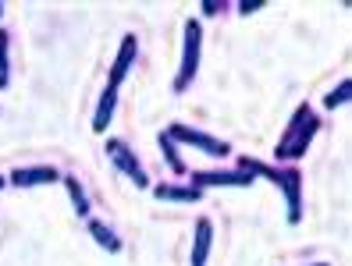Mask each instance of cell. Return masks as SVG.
I'll return each instance as SVG.
<instances>
[{
  "label": "cell",
  "mask_w": 352,
  "mask_h": 266,
  "mask_svg": "<svg viewBox=\"0 0 352 266\" xmlns=\"http://www.w3.org/2000/svg\"><path fill=\"white\" fill-rule=\"evenodd\" d=\"M168 135H171V142H185V146H196V149L210 153V156H228V142H221V138H214V135H206V132H199V128L171 125Z\"/></svg>",
  "instance_id": "obj_3"
},
{
  "label": "cell",
  "mask_w": 352,
  "mask_h": 266,
  "mask_svg": "<svg viewBox=\"0 0 352 266\" xmlns=\"http://www.w3.org/2000/svg\"><path fill=\"white\" fill-rule=\"evenodd\" d=\"M57 171L54 167H25V171H14L11 174V185L18 189H36V185H54Z\"/></svg>",
  "instance_id": "obj_8"
},
{
  "label": "cell",
  "mask_w": 352,
  "mask_h": 266,
  "mask_svg": "<svg viewBox=\"0 0 352 266\" xmlns=\"http://www.w3.org/2000/svg\"><path fill=\"white\" fill-rule=\"evenodd\" d=\"M160 149H164V156H168V163H171V167H175V171H182V160H178V149H175V142H171V135H168V132L160 135Z\"/></svg>",
  "instance_id": "obj_15"
},
{
  "label": "cell",
  "mask_w": 352,
  "mask_h": 266,
  "mask_svg": "<svg viewBox=\"0 0 352 266\" xmlns=\"http://www.w3.org/2000/svg\"><path fill=\"white\" fill-rule=\"evenodd\" d=\"M196 189H210V185H221V189H245V185H253V174L250 171H199L196 178Z\"/></svg>",
  "instance_id": "obj_4"
},
{
  "label": "cell",
  "mask_w": 352,
  "mask_h": 266,
  "mask_svg": "<svg viewBox=\"0 0 352 266\" xmlns=\"http://www.w3.org/2000/svg\"><path fill=\"white\" fill-rule=\"evenodd\" d=\"M135 50H139L135 36H125V39H121V50H118V60H114V71H111L107 89H118L121 82H125V75H129V68H132V60H135Z\"/></svg>",
  "instance_id": "obj_7"
},
{
  "label": "cell",
  "mask_w": 352,
  "mask_h": 266,
  "mask_svg": "<svg viewBox=\"0 0 352 266\" xmlns=\"http://www.w3.org/2000/svg\"><path fill=\"white\" fill-rule=\"evenodd\" d=\"M274 185L285 192V202H288V220H292V223H299V217H302V210H299V185H302V174H299L296 167L278 171Z\"/></svg>",
  "instance_id": "obj_6"
},
{
  "label": "cell",
  "mask_w": 352,
  "mask_h": 266,
  "mask_svg": "<svg viewBox=\"0 0 352 266\" xmlns=\"http://www.w3.org/2000/svg\"><path fill=\"white\" fill-rule=\"evenodd\" d=\"M68 192H72V199H75V213H78V217H86V213H89V202H86V192L78 189V181H75V178H68Z\"/></svg>",
  "instance_id": "obj_14"
},
{
  "label": "cell",
  "mask_w": 352,
  "mask_h": 266,
  "mask_svg": "<svg viewBox=\"0 0 352 266\" xmlns=\"http://www.w3.org/2000/svg\"><path fill=\"white\" fill-rule=\"evenodd\" d=\"M203 14H217V0H203Z\"/></svg>",
  "instance_id": "obj_18"
},
{
  "label": "cell",
  "mask_w": 352,
  "mask_h": 266,
  "mask_svg": "<svg viewBox=\"0 0 352 266\" xmlns=\"http://www.w3.org/2000/svg\"><path fill=\"white\" fill-rule=\"evenodd\" d=\"M89 231H93V238L103 245V249H107V252H121V241L107 231V228H103V223H89Z\"/></svg>",
  "instance_id": "obj_12"
},
{
  "label": "cell",
  "mask_w": 352,
  "mask_h": 266,
  "mask_svg": "<svg viewBox=\"0 0 352 266\" xmlns=\"http://www.w3.org/2000/svg\"><path fill=\"white\" fill-rule=\"evenodd\" d=\"M210 241H214L210 220H199V223H196V241H192V266H206V252H210Z\"/></svg>",
  "instance_id": "obj_10"
},
{
  "label": "cell",
  "mask_w": 352,
  "mask_h": 266,
  "mask_svg": "<svg viewBox=\"0 0 352 266\" xmlns=\"http://www.w3.org/2000/svg\"><path fill=\"white\" fill-rule=\"evenodd\" d=\"M317 128H320V121L314 117V110L302 104L296 110V117H292V125L285 128L281 142H278V160H299L306 153V146H309V138L317 135Z\"/></svg>",
  "instance_id": "obj_1"
},
{
  "label": "cell",
  "mask_w": 352,
  "mask_h": 266,
  "mask_svg": "<svg viewBox=\"0 0 352 266\" xmlns=\"http://www.w3.org/2000/svg\"><path fill=\"white\" fill-rule=\"evenodd\" d=\"M263 8V0H242V14H250V11H260Z\"/></svg>",
  "instance_id": "obj_17"
},
{
  "label": "cell",
  "mask_w": 352,
  "mask_h": 266,
  "mask_svg": "<svg viewBox=\"0 0 352 266\" xmlns=\"http://www.w3.org/2000/svg\"><path fill=\"white\" fill-rule=\"evenodd\" d=\"M0 89H8V32L0 29Z\"/></svg>",
  "instance_id": "obj_16"
},
{
  "label": "cell",
  "mask_w": 352,
  "mask_h": 266,
  "mask_svg": "<svg viewBox=\"0 0 352 266\" xmlns=\"http://www.w3.org/2000/svg\"><path fill=\"white\" fill-rule=\"evenodd\" d=\"M349 96H352V86H349V82H342V86H338L335 93H327L324 107H327V110H335V107H345V104H349Z\"/></svg>",
  "instance_id": "obj_13"
},
{
  "label": "cell",
  "mask_w": 352,
  "mask_h": 266,
  "mask_svg": "<svg viewBox=\"0 0 352 266\" xmlns=\"http://www.w3.org/2000/svg\"><path fill=\"white\" fill-rule=\"evenodd\" d=\"M107 156L118 163V167L121 171H125L132 181H135V185L139 189H146V174H142V167H139V160H135V153L125 146V142H121V138H107Z\"/></svg>",
  "instance_id": "obj_5"
},
{
  "label": "cell",
  "mask_w": 352,
  "mask_h": 266,
  "mask_svg": "<svg viewBox=\"0 0 352 266\" xmlns=\"http://www.w3.org/2000/svg\"><path fill=\"white\" fill-rule=\"evenodd\" d=\"M0 185H4V181H0Z\"/></svg>",
  "instance_id": "obj_20"
},
{
  "label": "cell",
  "mask_w": 352,
  "mask_h": 266,
  "mask_svg": "<svg viewBox=\"0 0 352 266\" xmlns=\"http://www.w3.org/2000/svg\"><path fill=\"white\" fill-rule=\"evenodd\" d=\"M317 266H327V263H317Z\"/></svg>",
  "instance_id": "obj_19"
},
{
  "label": "cell",
  "mask_w": 352,
  "mask_h": 266,
  "mask_svg": "<svg viewBox=\"0 0 352 266\" xmlns=\"http://www.w3.org/2000/svg\"><path fill=\"white\" fill-rule=\"evenodd\" d=\"M199 47H203V25L199 22H189V25H185L182 68L175 75V93H185V89H189V82L196 78V71H199Z\"/></svg>",
  "instance_id": "obj_2"
},
{
  "label": "cell",
  "mask_w": 352,
  "mask_h": 266,
  "mask_svg": "<svg viewBox=\"0 0 352 266\" xmlns=\"http://www.w3.org/2000/svg\"><path fill=\"white\" fill-rule=\"evenodd\" d=\"M153 195L164 202H199L203 199V192L196 185H157Z\"/></svg>",
  "instance_id": "obj_9"
},
{
  "label": "cell",
  "mask_w": 352,
  "mask_h": 266,
  "mask_svg": "<svg viewBox=\"0 0 352 266\" xmlns=\"http://www.w3.org/2000/svg\"><path fill=\"white\" fill-rule=\"evenodd\" d=\"M114 99H118V89H107L100 96V107H96V117H93V132H103L111 125V114H114Z\"/></svg>",
  "instance_id": "obj_11"
}]
</instances>
